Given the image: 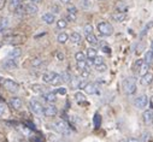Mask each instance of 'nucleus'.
<instances>
[{"label": "nucleus", "instance_id": "1", "mask_svg": "<svg viewBox=\"0 0 153 142\" xmlns=\"http://www.w3.org/2000/svg\"><path fill=\"white\" fill-rule=\"evenodd\" d=\"M98 31L102 36H111L113 34V27L108 22H100L98 24Z\"/></svg>", "mask_w": 153, "mask_h": 142}, {"label": "nucleus", "instance_id": "2", "mask_svg": "<svg viewBox=\"0 0 153 142\" xmlns=\"http://www.w3.org/2000/svg\"><path fill=\"white\" fill-rule=\"evenodd\" d=\"M123 88H124V92L126 94L128 95H133L136 93V83H135V80L129 77L127 78L124 82H123Z\"/></svg>", "mask_w": 153, "mask_h": 142}, {"label": "nucleus", "instance_id": "3", "mask_svg": "<svg viewBox=\"0 0 153 142\" xmlns=\"http://www.w3.org/2000/svg\"><path fill=\"white\" fill-rule=\"evenodd\" d=\"M53 126H54V129H56L59 134L65 135V136L70 135V128H69V124H68L65 121H57V122L53 124Z\"/></svg>", "mask_w": 153, "mask_h": 142}, {"label": "nucleus", "instance_id": "4", "mask_svg": "<svg viewBox=\"0 0 153 142\" xmlns=\"http://www.w3.org/2000/svg\"><path fill=\"white\" fill-rule=\"evenodd\" d=\"M3 86L5 87V89H7V92L13 94L19 90V86L12 80H3Z\"/></svg>", "mask_w": 153, "mask_h": 142}, {"label": "nucleus", "instance_id": "5", "mask_svg": "<svg viewBox=\"0 0 153 142\" xmlns=\"http://www.w3.org/2000/svg\"><path fill=\"white\" fill-rule=\"evenodd\" d=\"M57 113H58V109L53 104H48L42 109V115L46 117H54Z\"/></svg>", "mask_w": 153, "mask_h": 142}, {"label": "nucleus", "instance_id": "6", "mask_svg": "<svg viewBox=\"0 0 153 142\" xmlns=\"http://www.w3.org/2000/svg\"><path fill=\"white\" fill-rule=\"evenodd\" d=\"M29 106H30V109L31 111L35 113V115H42V109H44V106L37 101L35 99H31L29 101Z\"/></svg>", "mask_w": 153, "mask_h": 142}, {"label": "nucleus", "instance_id": "7", "mask_svg": "<svg viewBox=\"0 0 153 142\" xmlns=\"http://www.w3.org/2000/svg\"><path fill=\"white\" fill-rule=\"evenodd\" d=\"M147 105H148V98L146 95H140L135 99V106L137 109L142 110V109L147 107Z\"/></svg>", "mask_w": 153, "mask_h": 142}, {"label": "nucleus", "instance_id": "8", "mask_svg": "<svg viewBox=\"0 0 153 142\" xmlns=\"http://www.w3.org/2000/svg\"><path fill=\"white\" fill-rule=\"evenodd\" d=\"M83 89H85V92H86L87 94H89V95L99 94V93H100L98 83H87V84H86V87H85Z\"/></svg>", "mask_w": 153, "mask_h": 142}, {"label": "nucleus", "instance_id": "9", "mask_svg": "<svg viewBox=\"0 0 153 142\" xmlns=\"http://www.w3.org/2000/svg\"><path fill=\"white\" fill-rule=\"evenodd\" d=\"M24 9H25V13L31 15V16H34L39 12V7H37L36 4H34V3H29V4L24 5Z\"/></svg>", "mask_w": 153, "mask_h": 142}, {"label": "nucleus", "instance_id": "10", "mask_svg": "<svg viewBox=\"0 0 153 142\" xmlns=\"http://www.w3.org/2000/svg\"><path fill=\"white\" fill-rule=\"evenodd\" d=\"M111 18H112L113 22L121 23V22H123V21L127 18V15H126L124 12H120V11H117V12H113V13L111 15Z\"/></svg>", "mask_w": 153, "mask_h": 142}, {"label": "nucleus", "instance_id": "11", "mask_svg": "<svg viewBox=\"0 0 153 142\" xmlns=\"http://www.w3.org/2000/svg\"><path fill=\"white\" fill-rule=\"evenodd\" d=\"M10 105H11V107H12L13 110H21L23 104H22V100H21L19 98L13 96V98H11V100H10Z\"/></svg>", "mask_w": 153, "mask_h": 142}, {"label": "nucleus", "instance_id": "12", "mask_svg": "<svg viewBox=\"0 0 153 142\" xmlns=\"http://www.w3.org/2000/svg\"><path fill=\"white\" fill-rule=\"evenodd\" d=\"M3 66H4L5 69H7V70H13V69H16V67L18 66V64H17L16 59H11V58H7V59L4 61Z\"/></svg>", "mask_w": 153, "mask_h": 142}, {"label": "nucleus", "instance_id": "13", "mask_svg": "<svg viewBox=\"0 0 153 142\" xmlns=\"http://www.w3.org/2000/svg\"><path fill=\"white\" fill-rule=\"evenodd\" d=\"M42 99L47 102V104H54L57 101V96L54 93L52 92H48V93H44L42 94Z\"/></svg>", "mask_w": 153, "mask_h": 142}, {"label": "nucleus", "instance_id": "14", "mask_svg": "<svg viewBox=\"0 0 153 142\" xmlns=\"http://www.w3.org/2000/svg\"><path fill=\"white\" fill-rule=\"evenodd\" d=\"M153 82V75L151 72H146L141 76V84L142 86H149Z\"/></svg>", "mask_w": 153, "mask_h": 142}, {"label": "nucleus", "instance_id": "15", "mask_svg": "<svg viewBox=\"0 0 153 142\" xmlns=\"http://www.w3.org/2000/svg\"><path fill=\"white\" fill-rule=\"evenodd\" d=\"M42 21L46 23V24H53L56 22V16L51 12H47L45 15H42Z\"/></svg>", "mask_w": 153, "mask_h": 142}, {"label": "nucleus", "instance_id": "16", "mask_svg": "<svg viewBox=\"0 0 153 142\" xmlns=\"http://www.w3.org/2000/svg\"><path fill=\"white\" fill-rule=\"evenodd\" d=\"M152 117H153V111H152V109H149V110H147V111H145V112L142 113V118H143V122H145L146 124H149V123L152 122Z\"/></svg>", "mask_w": 153, "mask_h": 142}, {"label": "nucleus", "instance_id": "17", "mask_svg": "<svg viewBox=\"0 0 153 142\" xmlns=\"http://www.w3.org/2000/svg\"><path fill=\"white\" fill-rule=\"evenodd\" d=\"M10 25V19L7 17H3L0 19V33H3L4 30H6Z\"/></svg>", "mask_w": 153, "mask_h": 142}, {"label": "nucleus", "instance_id": "18", "mask_svg": "<svg viewBox=\"0 0 153 142\" xmlns=\"http://www.w3.org/2000/svg\"><path fill=\"white\" fill-rule=\"evenodd\" d=\"M70 41L71 42H74V44H80L81 42V35H80V33H76V31H74V33H71L70 34Z\"/></svg>", "mask_w": 153, "mask_h": 142}, {"label": "nucleus", "instance_id": "19", "mask_svg": "<svg viewBox=\"0 0 153 142\" xmlns=\"http://www.w3.org/2000/svg\"><path fill=\"white\" fill-rule=\"evenodd\" d=\"M86 40H87V42H88L89 45H92V46H97V45H98V38L95 36L93 33L87 35V36H86Z\"/></svg>", "mask_w": 153, "mask_h": 142}, {"label": "nucleus", "instance_id": "20", "mask_svg": "<svg viewBox=\"0 0 153 142\" xmlns=\"http://www.w3.org/2000/svg\"><path fill=\"white\" fill-rule=\"evenodd\" d=\"M21 3H22L21 0H9V9H10V11H11V12H15V10H16L19 5H22Z\"/></svg>", "mask_w": 153, "mask_h": 142}, {"label": "nucleus", "instance_id": "21", "mask_svg": "<svg viewBox=\"0 0 153 142\" xmlns=\"http://www.w3.org/2000/svg\"><path fill=\"white\" fill-rule=\"evenodd\" d=\"M22 55V50L21 48H13L12 51H10V53H9V58H11V59H17V58H19Z\"/></svg>", "mask_w": 153, "mask_h": 142}, {"label": "nucleus", "instance_id": "22", "mask_svg": "<svg viewBox=\"0 0 153 142\" xmlns=\"http://www.w3.org/2000/svg\"><path fill=\"white\" fill-rule=\"evenodd\" d=\"M148 64L147 63H145V61H142L141 63V65H140V67H139V71H137V74L140 75V76H142V75H145L146 72H148Z\"/></svg>", "mask_w": 153, "mask_h": 142}, {"label": "nucleus", "instance_id": "23", "mask_svg": "<svg viewBox=\"0 0 153 142\" xmlns=\"http://www.w3.org/2000/svg\"><path fill=\"white\" fill-rule=\"evenodd\" d=\"M62 83H63L62 76H60L59 74H54V76H53V78H52V81H51L50 84H52V86H59V84H62Z\"/></svg>", "mask_w": 153, "mask_h": 142}, {"label": "nucleus", "instance_id": "24", "mask_svg": "<svg viewBox=\"0 0 153 142\" xmlns=\"http://www.w3.org/2000/svg\"><path fill=\"white\" fill-rule=\"evenodd\" d=\"M54 74H56V72H51V71H48V72H45V74L42 75V81H44L45 83H51V81H52V78H53V76H54Z\"/></svg>", "mask_w": 153, "mask_h": 142}, {"label": "nucleus", "instance_id": "25", "mask_svg": "<svg viewBox=\"0 0 153 142\" xmlns=\"http://www.w3.org/2000/svg\"><path fill=\"white\" fill-rule=\"evenodd\" d=\"M68 40H69V35L66 33H60L58 36H57V41L59 44H65Z\"/></svg>", "mask_w": 153, "mask_h": 142}, {"label": "nucleus", "instance_id": "26", "mask_svg": "<svg viewBox=\"0 0 153 142\" xmlns=\"http://www.w3.org/2000/svg\"><path fill=\"white\" fill-rule=\"evenodd\" d=\"M143 61L147 63L148 65L153 61V51H152V50H149V51H147V52L145 53V59H143Z\"/></svg>", "mask_w": 153, "mask_h": 142}, {"label": "nucleus", "instance_id": "27", "mask_svg": "<svg viewBox=\"0 0 153 142\" xmlns=\"http://www.w3.org/2000/svg\"><path fill=\"white\" fill-rule=\"evenodd\" d=\"M15 13H16V16H18V17H23V16L25 15V9H24V6H23V5H19V6L15 10Z\"/></svg>", "mask_w": 153, "mask_h": 142}, {"label": "nucleus", "instance_id": "28", "mask_svg": "<svg viewBox=\"0 0 153 142\" xmlns=\"http://www.w3.org/2000/svg\"><path fill=\"white\" fill-rule=\"evenodd\" d=\"M93 122H94V128H95V129L100 128V124H101V117H100L99 113H95V115H94V119H93Z\"/></svg>", "mask_w": 153, "mask_h": 142}, {"label": "nucleus", "instance_id": "29", "mask_svg": "<svg viewBox=\"0 0 153 142\" xmlns=\"http://www.w3.org/2000/svg\"><path fill=\"white\" fill-rule=\"evenodd\" d=\"M75 99H76V101H77V102H85V101H86V96H85V94L81 93V92L75 93Z\"/></svg>", "mask_w": 153, "mask_h": 142}, {"label": "nucleus", "instance_id": "30", "mask_svg": "<svg viewBox=\"0 0 153 142\" xmlns=\"http://www.w3.org/2000/svg\"><path fill=\"white\" fill-rule=\"evenodd\" d=\"M31 89H33V92H35V93H44V87L41 86V84H33L31 86Z\"/></svg>", "mask_w": 153, "mask_h": 142}, {"label": "nucleus", "instance_id": "31", "mask_svg": "<svg viewBox=\"0 0 153 142\" xmlns=\"http://www.w3.org/2000/svg\"><path fill=\"white\" fill-rule=\"evenodd\" d=\"M41 64H42V59L41 58H34L31 60V66H34V67H39Z\"/></svg>", "mask_w": 153, "mask_h": 142}, {"label": "nucleus", "instance_id": "32", "mask_svg": "<svg viewBox=\"0 0 153 142\" xmlns=\"http://www.w3.org/2000/svg\"><path fill=\"white\" fill-rule=\"evenodd\" d=\"M66 25H68V21L66 19H59V21H57V27L59 29H65Z\"/></svg>", "mask_w": 153, "mask_h": 142}, {"label": "nucleus", "instance_id": "33", "mask_svg": "<svg viewBox=\"0 0 153 142\" xmlns=\"http://www.w3.org/2000/svg\"><path fill=\"white\" fill-rule=\"evenodd\" d=\"M95 55H97V50L95 48H88L87 50V58L93 59Z\"/></svg>", "mask_w": 153, "mask_h": 142}, {"label": "nucleus", "instance_id": "34", "mask_svg": "<svg viewBox=\"0 0 153 142\" xmlns=\"http://www.w3.org/2000/svg\"><path fill=\"white\" fill-rule=\"evenodd\" d=\"M75 59L77 61H82V60H86V55L83 52H77L75 54Z\"/></svg>", "mask_w": 153, "mask_h": 142}, {"label": "nucleus", "instance_id": "35", "mask_svg": "<svg viewBox=\"0 0 153 142\" xmlns=\"http://www.w3.org/2000/svg\"><path fill=\"white\" fill-rule=\"evenodd\" d=\"M70 81H71V87L72 88H79V84H80V81H81L79 77H74Z\"/></svg>", "mask_w": 153, "mask_h": 142}, {"label": "nucleus", "instance_id": "36", "mask_svg": "<svg viewBox=\"0 0 153 142\" xmlns=\"http://www.w3.org/2000/svg\"><path fill=\"white\" fill-rule=\"evenodd\" d=\"M83 31H85L86 35L92 34V33H93V25H92V24H86V25L83 27Z\"/></svg>", "mask_w": 153, "mask_h": 142}, {"label": "nucleus", "instance_id": "37", "mask_svg": "<svg viewBox=\"0 0 153 142\" xmlns=\"http://www.w3.org/2000/svg\"><path fill=\"white\" fill-rule=\"evenodd\" d=\"M102 63H104L102 57H98V55H95V57L93 58V64H94L95 66H98V65H100V64H102Z\"/></svg>", "mask_w": 153, "mask_h": 142}, {"label": "nucleus", "instance_id": "38", "mask_svg": "<svg viewBox=\"0 0 153 142\" xmlns=\"http://www.w3.org/2000/svg\"><path fill=\"white\" fill-rule=\"evenodd\" d=\"M60 76H62L63 82H70V80H71V76H70V74L68 72V71H65V72H63Z\"/></svg>", "mask_w": 153, "mask_h": 142}, {"label": "nucleus", "instance_id": "39", "mask_svg": "<svg viewBox=\"0 0 153 142\" xmlns=\"http://www.w3.org/2000/svg\"><path fill=\"white\" fill-rule=\"evenodd\" d=\"M77 69H79L80 71H82V70H85V69H88V67H87V65H86V60L77 61Z\"/></svg>", "mask_w": 153, "mask_h": 142}, {"label": "nucleus", "instance_id": "40", "mask_svg": "<svg viewBox=\"0 0 153 142\" xmlns=\"http://www.w3.org/2000/svg\"><path fill=\"white\" fill-rule=\"evenodd\" d=\"M106 70H107V66H106V64H104V63L97 66V71H98V72H105Z\"/></svg>", "mask_w": 153, "mask_h": 142}, {"label": "nucleus", "instance_id": "41", "mask_svg": "<svg viewBox=\"0 0 153 142\" xmlns=\"http://www.w3.org/2000/svg\"><path fill=\"white\" fill-rule=\"evenodd\" d=\"M66 21L68 22H75L76 21V13H69L66 15Z\"/></svg>", "mask_w": 153, "mask_h": 142}, {"label": "nucleus", "instance_id": "42", "mask_svg": "<svg viewBox=\"0 0 153 142\" xmlns=\"http://www.w3.org/2000/svg\"><path fill=\"white\" fill-rule=\"evenodd\" d=\"M141 137H142V138H141L142 142H149V140H151V135H149V132H143Z\"/></svg>", "mask_w": 153, "mask_h": 142}, {"label": "nucleus", "instance_id": "43", "mask_svg": "<svg viewBox=\"0 0 153 142\" xmlns=\"http://www.w3.org/2000/svg\"><path fill=\"white\" fill-rule=\"evenodd\" d=\"M80 72H81V76H82V78H87V77L89 76V70H88V69H85V70L80 71Z\"/></svg>", "mask_w": 153, "mask_h": 142}, {"label": "nucleus", "instance_id": "44", "mask_svg": "<svg viewBox=\"0 0 153 142\" xmlns=\"http://www.w3.org/2000/svg\"><path fill=\"white\" fill-rule=\"evenodd\" d=\"M116 7H117V10L120 12H123V9H126V5L123 4V1H118V4L116 5Z\"/></svg>", "mask_w": 153, "mask_h": 142}, {"label": "nucleus", "instance_id": "45", "mask_svg": "<svg viewBox=\"0 0 153 142\" xmlns=\"http://www.w3.org/2000/svg\"><path fill=\"white\" fill-rule=\"evenodd\" d=\"M5 105L3 104V102H0V117H3L4 116V113H5Z\"/></svg>", "mask_w": 153, "mask_h": 142}, {"label": "nucleus", "instance_id": "46", "mask_svg": "<svg viewBox=\"0 0 153 142\" xmlns=\"http://www.w3.org/2000/svg\"><path fill=\"white\" fill-rule=\"evenodd\" d=\"M68 12L69 13H77V9H76L75 6H69L68 7Z\"/></svg>", "mask_w": 153, "mask_h": 142}, {"label": "nucleus", "instance_id": "47", "mask_svg": "<svg viewBox=\"0 0 153 142\" xmlns=\"http://www.w3.org/2000/svg\"><path fill=\"white\" fill-rule=\"evenodd\" d=\"M57 93H58V94H60V95H65V94H66V89H65V88H63V87H60V88H58V89H57Z\"/></svg>", "mask_w": 153, "mask_h": 142}, {"label": "nucleus", "instance_id": "48", "mask_svg": "<svg viewBox=\"0 0 153 142\" xmlns=\"http://www.w3.org/2000/svg\"><path fill=\"white\" fill-rule=\"evenodd\" d=\"M87 83H88V82H86L85 80H81V81H80V84H79V89H83Z\"/></svg>", "mask_w": 153, "mask_h": 142}, {"label": "nucleus", "instance_id": "49", "mask_svg": "<svg viewBox=\"0 0 153 142\" xmlns=\"http://www.w3.org/2000/svg\"><path fill=\"white\" fill-rule=\"evenodd\" d=\"M86 65H87V67L89 69L91 66H93L94 64H93V59H91V58H88L87 60H86Z\"/></svg>", "mask_w": 153, "mask_h": 142}, {"label": "nucleus", "instance_id": "50", "mask_svg": "<svg viewBox=\"0 0 153 142\" xmlns=\"http://www.w3.org/2000/svg\"><path fill=\"white\" fill-rule=\"evenodd\" d=\"M82 6L83 7H89L91 6V3L88 1V0H83V1H82Z\"/></svg>", "mask_w": 153, "mask_h": 142}, {"label": "nucleus", "instance_id": "51", "mask_svg": "<svg viewBox=\"0 0 153 142\" xmlns=\"http://www.w3.org/2000/svg\"><path fill=\"white\" fill-rule=\"evenodd\" d=\"M5 4H6V0H0V10H3L5 7Z\"/></svg>", "mask_w": 153, "mask_h": 142}, {"label": "nucleus", "instance_id": "52", "mask_svg": "<svg viewBox=\"0 0 153 142\" xmlns=\"http://www.w3.org/2000/svg\"><path fill=\"white\" fill-rule=\"evenodd\" d=\"M102 52H105V53H108V54H110V53H111V48L105 46V47H102Z\"/></svg>", "mask_w": 153, "mask_h": 142}, {"label": "nucleus", "instance_id": "53", "mask_svg": "<svg viewBox=\"0 0 153 142\" xmlns=\"http://www.w3.org/2000/svg\"><path fill=\"white\" fill-rule=\"evenodd\" d=\"M57 58H58L59 60H64V54L60 53V52H58V53H57Z\"/></svg>", "mask_w": 153, "mask_h": 142}, {"label": "nucleus", "instance_id": "54", "mask_svg": "<svg viewBox=\"0 0 153 142\" xmlns=\"http://www.w3.org/2000/svg\"><path fill=\"white\" fill-rule=\"evenodd\" d=\"M127 141H128V142H141L140 140H137V138H135V137H130V138H128Z\"/></svg>", "mask_w": 153, "mask_h": 142}, {"label": "nucleus", "instance_id": "55", "mask_svg": "<svg viewBox=\"0 0 153 142\" xmlns=\"http://www.w3.org/2000/svg\"><path fill=\"white\" fill-rule=\"evenodd\" d=\"M148 105H149V107H151V109H153V96L148 99Z\"/></svg>", "mask_w": 153, "mask_h": 142}, {"label": "nucleus", "instance_id": "56", "mask_svg": "<svg viewBox=\"0 0 153 142\" xmlns=\"http://www.w3.org/2000/svg\"><path fill=\"white\" fill-rule=\"evenodd\" d=\"M60 3H63V4H69L70 0H60Z\"/></svg>", "mask_w": 153, "mask_h": 142}, {"label": "nucleus", "instance_id": "57", "mask_svg": "<svg viewBox=\"0 0 153 142\" xmlns=\"http://www.w3.org/2000/svg\"><path fill=\"white\" fill-rule=\"evenodd\" d=\"M30 1H31V3H40L41 0H30Z\"/></svg>", "mask_w": 153, "mask_h": 142}, {"label": "nucleus", "instance_id": "58", "mask_svg": "<svg viewBox=\"0 0 153 142\" xmlns=\"http://www.w3.org/2000/svg\"><path fill=\"white\" fill-rule=\"evenodd\" d=\"M118 142H128L127 140H121V141H118Z\"/></svg>", "mask_w": 153, "mask_h": 142}, {"label": "nucleus", "instance_id": "59", "mask_svg": "<svg viewBox=\"0 0 153 142\" xmlns=\"http://www.w3.org/2000/svg\"><path fill=\"white\" fill-rule=\"evenodd\" d=\"M151 50L153 51V41H152V45H151Z\"/></svg>", "mask_w": 153, "mask_h": 142}, {"label": "nucleus", "instance_id": "60", "mask_svg": "<svg viewBox=\"0 0 153 142\" xmlns=\"http://www.w3.org/2000/svg\"><path fill=\"white\" fill-rule=\"evenodd\" d=\"M57 142H66V141H64V140H60V141H57Z\"/></svg>", "mask_w": 153, "mask_h": 142}, {"label": "nucleus", "instance_id": "61", "mask_svg": "<svg viewBox=\"0 0 153 142\" xmlns=\"http://www.w3.org/2000/svg\"><path fill=\"white\" fill-rule=\"evenodd\" d=\"M151 123H153V117H152V122H151Z\"/></svg>", "mask_w": 153, "mask_h": 142}]
</instances>
